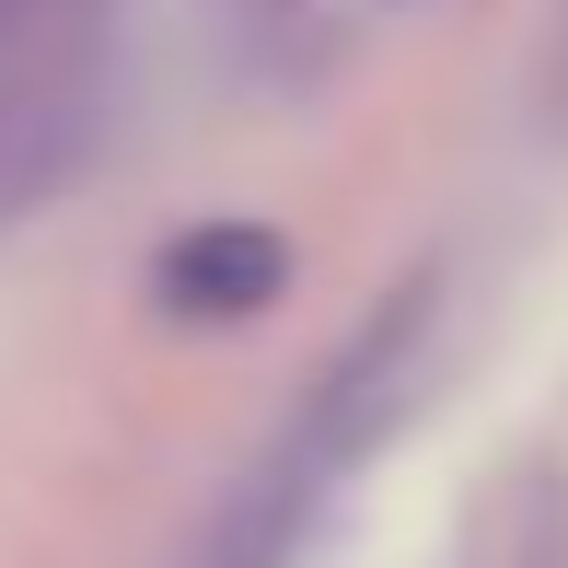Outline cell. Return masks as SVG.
I'll use <instances>...</instances> for the list:
<instances>
[{
    "label": "cell",
    "instance_id": "1",
    "mask_svg": "<svg viewBox=\"0 0 568 568\" xmlns=\"http://www.w3.org/2000/svg\"><path fill=\"white\" fill-rule=\"evenodd\" d=\"M291 291V244L267 221H197L186 244L163 255V302L197 325H232V314H267Z\"/></svg>",
    "mask_w": 568,
    "mask_h": 568
}]
</instances>
